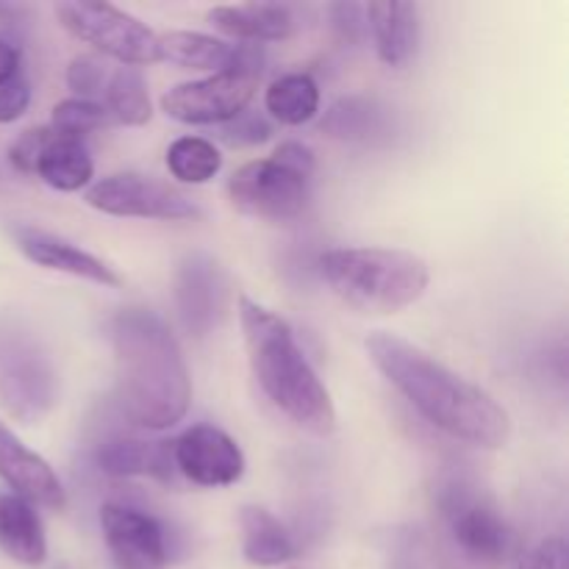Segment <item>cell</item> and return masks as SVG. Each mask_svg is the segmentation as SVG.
I'll list each match as a JSON object with an SVG mask.
<instances>
[{
    "mask_svg": "<svg viewBox=\"0 0 569 569\" xmlns=\"http://www.w3.org/2000/svg\"><path fill=\"white\" fill-rule=\"evenodd\" d=\"M272 159L287 164L289 170L300 172V176H315V156H311V150L300 142H283L281 148L272 153Z\"/></svg>",
    "mask_w": 569,
    "mask_h": 569,
    "instance_id": "34",
    "label": "cell"
},
{
    "mask_svg": "<svg viewBox=\"0 0 569 569\" xmlns=\"http://www.w3.org/2000/svg\"><path fill=\"white\" fill-rule=\"evenodd\" d=\"M17 248L22 250L28 261H33L37 267H44V270L67 272V276L83 278V281H92L98 287L117 289L120 287V276L111 270L106 261H100L98 256L87 253V250L76 248L67 239L53 237V233L37 231V228H17Z\"/></svg>",
    "mask_w": 569,
    "mask_h": 569,
    "instance_id": "15",
    "label": "cell"
},
{
    "mask_svg": "<svg viewBox=\"0 0 569 569\" xmlns=\"http://www.w3.org/2000/svg\"><path fill=\"white\" fill-rule=\"evenodd\" d=\"M365 345L383 378L439 431L487 450L509 442V415L481 387L395 333H370Z\"/></svg>",
    "mask_w": 569,
    "mask_h": 569,
    "instance_id": "1",
    "label": "cell"
},
{
    "mask_svg": "<svg viewBox=\"0 0 569 569\" xmlns=\"http://www.w3.org/2000/svg\"><path fill=\"white\" fill-rule=\"evenodd\" d=\"M92 209L111 217H139V220H194L200 217L198 206L159 178L120 172L94 183L87 192Z\"/></svg>",
    "mask_w": 569,
    "mask_h": 569,
    "instance_id": "9",
    "label": "cell"
},
{
    "mask_svg": "<svg viewBox=\"0 0 569 569\" xmlns=\"http://www.w3.org/2000/svg\"><path fill=\"white\" fill-rule=\"evenodd\" d=\"M515 569H569V550L561 537L545 539Z\"/></svg>",
    "mask_w": 569,
    "mask_h": 569,
    "instance_id": "31",
    "label": "cell"
},
{
    "mask_svg": "<svg viewBox=\"0 0 569 569\" xmlns=\"http://www.w3.org/2000/svg\"><path fill=\"white\" fill-rule=\"evenodd\" d=\"M37 172L48 187L59 189V192H76V189L87 187L89 178H92L94 164L92 156H89L87 144L81 139L61 137L53 133L50 144L44 148V153L39 156Z\"/></svg>",
    "mask_w": 569,
    "mask_h": 569,
    "instance_id": "21",
    "label": "cell"
},
{
    "mask_svg": "<svg viewBox=\"0 0 569 569\" xmlns=\"http://www.w3.org/2000/svg\"><path fill=\"white\" fill-rule=\"evenodd\" d=\"M28 103H31V87L26 78L17 76L6 87H0V126L3 122H14L26 114Z\"/></svg>",
    "mask_w": 569,
    "mask_h": 569,
    "instance_id": "32",
    "label": "cell"
},
{
    "mask_svg": "<svg viewBox=\"0 0 569 569\" xmlns=\"http://www.w3.org/2000/svg\"><path fill=\"white\" fill-rule=\"evenodd\" d=\"M53 128H31V131L22 133L14 144L9 148V161L14 164V170L20 172H33L37 170L39 156L44 153V148L53 139Z\"/></svg>",
    "mask_w": 569,
    "mask_h": 569,
    "instance_id": "30",
    "label": "cell"
},
{
    "mask_svg": "<svg viewBox=\"0 0 569 569\" xmlns=\"http://www.w3.org/2000/svg\"><path fill=\"white\" fill-rule=\"evenodd\" d=\"M272 133V126L261 114H248L242 111L239 117H233L231 122H226L222 128V142H228L231 148H244V144H259L267 142Z\"/></svg>",
    "mask_w": 569,
    "mask_h": 569,
    "instance_id": "29",
    "label": "cell"
},
{
    "mask_svg": "<svg viewBox=\"0 0 569 569\" xmlns=\"http://www.w3.org/2000/svg\"><path fill=\"white\" fill-rule=\"evenodd\" d=\"M61 26L81 42L92 44L122 67H142L161 61L159 37L144 22L111 3H70L56 6Z\"/></svg>",
    "mask_w": 569,
    "mask_h": 569,
    "instance_id": "7",
    "label": "cell"
},
{
    "mask_svg": "<svg viewBox=\"0 0 569 569\" xmlns=\"http://www.w3.org/2000/svg\"><path fill=\"white\" fill-rule=\"evenodd\" d=\"M106 81H109V72H106V64L98 56H76L67 67V87L81 94V100L103 94Z\"/></svg>",
    "mask_w": 569,
    "mask_h": 569,
    "instance_id": "28",
    "label": "cell"
},
{
    "mask_svg": "<svg viewBox=\"0 0 569 569\" xmlns=\"http://www.w3.org/2000/svg\"><path fill=\"white\" fill-rule=\"evenodd\" d=\"M239 322L250 370L270 403L303 431L331 437L337 428V409L287 320L250 298H239Z\"/></svg>",
    "mask_w": 569,
    "mask_h": 569,
    "instance_id": "3",
    "label": "cell"
},
{
    "mask_svg": "<svg viewBox=\"0 0 569 569\" xmlns=\"http://www.w3.org/2000/svg\"><path fill=\"white\" fill-rule=\"evenodd\" d=\"M167 167L172 178L183 183H206L220 172L222 156L209 139L181 137L167 150Z\"/></svg>",
    "mask_w": 569,
    "mask_h": 569,
    "instance_id": "26",
    "label": "cell"
},
{
    "mask_svg": "<svg viewBox=\"0 0 569 569\" xmlns=\"http://www.w3.org/2000/svg\"><path fill=\"white\" fill-rule=\"evenodd\" d=\"M209 20L217 31L239 42H281L298 28L295 11L281 3L217 6L209 11Z\"/></svg>",
    "mask_w": 569,
    "mask_h": 569,
    "instance_id": "16",
    "label": "cell"
},
{
    "mask_svg": "<svg viewBox=\"0 0 569 569\" xmlns=\"http://www.w3.org/2000/svg\"><path fill=\"white\" fill-rule=\"evenodd\" d=\"M111 122L109 111L103 109L100 103L94 100H81V98H72V100H61L59 106L53 109V131L61 133V137H72V139H81L87 133L100 131Z\"/></svg>",
    "mask_w": 569,
    "mask_h": 569,
    "instance_id": "27",
    "label": "cell"
},
{
    "mask_svg": "<svg viewBox=\"0 0 569 569\" xmlns=\"http://www.w3.org/2000/svg\"><path fill=\"white\" fill-rule=\"evenodd\" d=\"M311 178L276 159L250 161L228 181V198L242 214L261 220H295L309 206Z\"/></svg>",
    "mask_w": 569,
    "mask_h": 569,
    "instance_id": "8",
    "label": "cell"
},
{
    "mask_svg": "<svg viewBox=\"0 0 569 569\" xmlns=\"http://www.w3.org/2000/svg\"><path fill=\"white\" fill-rule=\"evenodd\" d=\"M242 526V553L256 567H281L298 556L292 533L281 526V520L259 506H244L239 515Z\"/></svg>",
    "mask_w": 569,
    "mask_h": 569,
    "instance_id": "20",
    "label": "cell"
},
{
    "mask_svg": "<svg viewBox=\"0 0 569 569\" xmlns=\"http://www.w3.org/2000/svg\"><path fill=\"white\" fill-rule=\"evenodd\" d=\"M103 472L117 478L150 476L159 481L172 478V448L167 442H144V439L114 437L106 439L94 453Z\"/></svg>",
    "mask_w": 569,
    "mask_h": 569,
    "instance_id": "18",
    "label": "cell"
},
{
    "mask_svg": "<svg viewBox=\"0 0 569 569\" xmlns=\"http://www.w3.org/2000/svg\"><path fill=\"white\" fill-rule=\"evenodd\" d=\"M365 14L383 64L403 67L415 56L417 37H420V11H417V6L389 0V3L365 6Z\"/></svg>",
    "mask_w": 569,
    "mask_h": 569,
    "instance_id": "17",
    "label": "cell"
},
{
    "mask_svg": "<svg viewBox=\"0 0 569 569\" xmlns=\"http://www.w3.org/2000/svg\"><path fill=\"white\" fill-rule=\"evenodd\" d=\"M17 72H20V50L6 42V39H0V87L14 81Z\"/></svg>",
    "mask_w": 569,
    "mask_h": 569,
    "instance_id": "35",
    "label": "cell"
},
{
    "mask_svg": "<svg viewBox=\"0 0 569 569\" xmlns=\"http://www.w3.org/2000/svg\"><path fill=\"white\" fill-rule=\"evenodd\" d=\"M264 106L283 126H303L320 111V87L309 72H289L270 83Z\"/></svg>",
    "mask_w": 569,
    "mask_h": 569,
    "instance_id": "23",
    "label": "cell"
},
{
    "mask_svg": "<svg viewBox=\"0 0 569 569\" xmlns=\"http://www.w3.org/2000/svg\"><path fill=\"white\" fill-rule=\"evenodd\" d=\"M117 359V398L139 428L164 431L181 422L192 400L187 361L159 315L126 309L111 322Z\"/></svg>",
    "mask_w": 569,
    "mask_h": 569,
    "instance_id": "2",
    "label": "cell"
},
{
    "mask_svg": "<svg viewBox=\"0 0 569 569\" xmlns=\"http://www.w3.org/2000/svg\"><path fill=\"white\" fill-rule=\"evenodd\" d=\"M389 128L387 109L367 98H342L322 120V131L345 142H370Z\"/></svg>",
    "mask_w": 569,
    "mask_h": 569,
    "instance_id": "24",
    "label": "cell"
},
{
    "mask_svg": "<svg viewBox=\"0 0 569 569\" xmlns=\"http://www.w3.org/2000/svg\"><path fill=\"white\" fill-rule=\"evenodd\" d=\"M0 478L11 495L42 509H64V487L53 467L0 422Z\"/></svg>",
    "mask_w": 569,
    "mask_h": 569,
    "instance_id": "13",
    "label": "cell"
},
{
    "mask_svg": "<svg viewBox=\"0 0 569 569\" xmlns=\"http://www.w3.org/2000/svg\"><path fill=\"white\" fill-rule=\"evenodd\" d=\"M226 300L222 272L209 256L194 253L181 264L176 278V303L183 326L194 337H206L217 326Z\"/></svg>",
    "mask_w": 569,
    "mask_h": 569,
    "instance_id": "14",
    "label": "cell"
},
{
    "mask_svg": "<svg viewBox=\"0 0 569 569\" xmlns=\"http://www.w3.org/2000/svg\"><path fill=\"white\" fill-rule=\"evenodd\" d=\"M0 403L33 426L56 406V370L42 342L17 322H0Z\"/></svg>",
    "mask_w": 569,
    "mask_h": 569,
    "instance_id": "5",
    "label": "cell"
},
{
    "mask_svg": "<svg viewBox=\"0 0 569 569\" xmlns=\"http://www.w3.org/2000/svg\"><path fill=\"white\" fill-rule=\"evenodd\" d=\"M439 517L450 539L467 559L478 565H498L511 553L515 533L506 526L503 515L476 483L465 478H450L439 487Z\"/></svg>",
    "mask_w": 569,
    "mask_h": 569,
    "instance_id": "6",
    "label": "cell"
},
{
    "mask_svg": "<svg viewBox=\"0 0 569 569\" xmlns=\"http://www.w3.org/2000/svg\"><path fill=\"white\" fill-rule=\"evenodd\" d=\"M100 528L117 569H164L170 561L164 528L148 511L106 503L100 509Z\"/></svg>",
    "mask_w": 569,
    "mask_h": 569,
    "instance_id": "11",
    "label": "cell"
},
{
    "mask_svg": "<svg viewBox=\"0 0 569 569\" xmlns=\"http://www.w3.org/2000/svg\"><path fill=\"white\" fill-rule=\"evenodd\" d=\"M259 78L244 76V72H214L203 81L181 83L170 89L161 98V109L167 117L187 126H217V122H231L242 114L253 100Z\"/></svg>",
    "mask_w": 569,
    "mask_h": 569,
    "instance_id": "10",
    "label": "cell"
},
{
    "mask_svg": "<svg viewBox=\"0 0 569 569\" xmlns=\"http://www.w3.org/2000/svg\"><path fill=\"white\" fill-rule=\"evenodd\" d=\"M320 272L339 300L370 315H395L428 289V264L409 250L339 248L320 256Z\"/></svg>",
    "mask_w": 569,
    "mask_h": 569,
    "instance_id": "4",
    "label": "cell"
},
{
    "mask_svg": "<svg viewBox=\"0 0 569 569\" xmlns=\"http://www.w3.org/2000/svg\"><path fill=\"white\" fill-rule=\"evenodd\" d=\"M331 17H333V28H337V33L345 39V42H359V37L367 28L365 6H356V3L331 6Z\"/></svg>",
    "mask_w": 569,
    "mask_h": 569,
    "instance_id": "33",
    "label": "cell"
},
{
    "mask_svg": "<svg viewBox=\"0 0 569 569\" xmlns=\"http://www.w3.org/2000/svg\"><path fill=\"white\" fill-rule=\"evenodd\" d=\"M103 98L111 120L122 122V126H144L153 114L148 83H144L139 67H117L106 81Z\"/></svg>",
    "mask_w": 569,
    "mask_h": 569,
    "instance_id": "25",
    "label": "cell"
},
{
    "mask_svg": "<svg viewBox=\"0 0 569 569\" xmlns=\"http://www.w3.org/2000/svg\"><path fill=\"white\" fill-rule=\"evenodd\" d=\"M233 48L222 39L198 31H170L159 37L161 61L183 67V70H214L226 72L233 61Z\"/></svg>",
    "mask_w": 569,
    "mask_h": 569,
    "instance_id": "22",
    "label": "cell"
},
{
    "mask_svg": "<svg viewBox=\"0 0 569 569\" xmlns=\"http://www.w3.org/2000/svg\"><path fill=\"white\" fill-rule=\"evenodd\" d=\"M0 550L26 567H39L48 556V539L31 503L0 492Z\"/></svg>",
    "mask_w": 569,
    "mask_h": 569,
    "instance_id": "19",
    "label": "cell"
},
{
    "mask_svg": "<svg viewBox=\"0 0 569 569\" xmlns=\"http://www.w3.org/2000/svg\"><path fill=\"white\" fill-rule=\"evenodd\" d=\"M172 467L198 487H231L242 478L244 456L226 431L192 426L172 442Z\"/></svg>",
    "mask_w": 569,
    "mask_h": 569,
    "instance_id": "12",
    "label": "cell"
}]
</instances>
